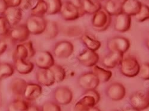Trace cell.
Returning a JSON list of instances; mask_svg holds the SVG:
<instances>
[{"label":"cell","instance_id":"2e32d148","mask_svg":"<svg viewBox=\"0 0 149 111\" xmlns=\"http://www.w3.org/2000/svg\"><path fill=\"white\" fill-rule=\"evenodd\" d=\"M36 79L39 84L45 87H49L55 83L53 72L49 68H39L36 72Z\"/></svg>","mask_w":149,"mask_h":111},{"label":"cell","instance_id":"ee69618b","mask_svg":"<svg viewBox=\"0 0 149 111\" xmlns=\"http://www.w3.org/2000/svg\"><path fill=\"white\" fill-rule=\"evenodd\" d=\"M7 47L8 45L6 42L0 41V55H1L6 51Z\"/></svg>","mask_w":149,"mask_h":111},{"label":"cell","instance_id":"7a4b0ae2","mask_svg":"<svg viewBox=\"0 0 149 111\" xmlns=\"http://www.w3.org/2000/svg\"><path fill=\"white\" fill-rule=\"evenodd\" d=\"M59 13L62 18L66 21L75 20L84 14L80 8L70 1L62 3Z\"/></svg>","mask_w":149,"mask_h":111},{"label":"cell","instance_id":"60d3db41","mask_svg":"<svg viewBox=\"0 0 149 111\" xmlns=\"http://www.w3.org/2000/svg\"><path fill=\"white\" fill-rule=\"evenodd\" d=\"M89 108L86 107L78 101L71 107L70 111H88Z\"/></svg>","mask_w":149,"mask_h":111},{"label":"cell","instance_id":"1f68e13d","mask_svg":"<svg viewBox=\"0 0 149 111\" xmlns=\"http://www.w3.org/2000/svg\"><path fill=\"white\" fill-rule=\"evenodd\" d=\"M135 19L138 22H143L149 19V7L146 4L141 5L139 13L134 16Z\"/></svg>","mask_w":149,"mask_h":111},{"label":"cell","instance_id":"ac0fdd59","mask_svg":"<svg viewBox=\"0 0 149 111\" xmlns=\"http://www.w3.org/2000/svg\"><path fill=\"white\" fill-rule=\"evenodd\" d=\"M123 54L118 52H110L102 59L103 65L107 68H113L119 65L123 58Z\"/></svg>","mask_w":149,"mask_h":111},{"label":"cell","instance_id":"ffe728a7","mask_svg":"<svg viewBox=\"0 0 149 111\" xmlns=\"http://www.w3.org/2000/svg\"><path fill=\"white\" fill-rule=\"evenodd\" d=\"M80 8L84 14H94L102 9V6L100 3L96 0H81Z\"/></svg>","mask_w":149,"mask_h":111},{"label":"cell","instance_id":"52a82bcc","mask_svg":"<svg viewBox=\"0 0 149 111\" xmlns=\"http://www.w3.org/2000/svg\"><path fill=\"white\" fill-rule=\"evenodd\" d=\"M30 34L25 24H18L10 29L8 33L11 41L21 43L27 41Z\"/></svg>","mask_w":149,"mask_h":111},{"label":"cell","instance_id":"ba28073f","mask_svg":"<svg viewBox=\"0 0 149 111\" xmlns=\"http://www.w3.org/2000/svg\"><path fill=\"white\" fill-rule=\"evenodd\" d=\"M34 57L35 64L39 68L49 69L55 64L53 56L48 51H40Z\"/></svg>","mask_w":149,"mask_h":111},{"label":"cell","instance_id":"5b68a950","mask_svg":"<svg viewBox=\"0 0 149 111\" xmlns=\"http://www.w3.org/2000/svg\"><path fill=\"white\" fill-rule=\"evenodd\" d=\"M47 24V21L42 17L31 16L28 19L25 25L30 33L33 35L43 33Z\"/></svg>","mask_w":149,"mask_h":111},{"label":"cell","instance_id":"83f0119b","mask_svg":"<svg viewBox=\"0 0 149 111\" xmlns=\"http://www.w3.org/2000/svg\"><path fill=\"white\" fill-rule=\"evenodd\" d=\"M29 106L26 101L17 99L8 105V111H28Z\"/></svg>","mask_w":149,"mask_h":111},{"label":"cell","instance_id":"f5cc1de1","mask_svg":"<svg viewBox=\"0 0 149 111\" xmlns=\"http://www.w3.org/2000/svg\"><path fill=\"white\" fill-rule=\"evenodd\" d=\"M147 93H148V97H149V90H148V92Z\"/></svg>","mask_w":149,"mask_h":111},{"label":"cell","instance_id":"e575fe53","mask_svg":"<svg viewBox=\"0 0 149 111\" xmlns=\"http://www.w3.org/2000/svg\"><path fill=\"white\" fill-rule=\"evenodd\" d=\"M10 27L6 19L4 16H0V36L8 34Z\"/></svg>","mask_w":149,"mask_h":111},{"label":"cell","instance_id":"c3c4849f","mask_svg":"<svg viewBox=\"0 0 149 111\" xmlns=\"http://www.w3.org/2000/svg\"><path fill=\"white\" fill-rule=\"evenodd\" d=\"M113 1L122 6L124 3H125L127 1V0H113Z\"/></svg>","mask_w":149,"mask_h":111},{"label":"cell","instance_id":"4fadbf2b","mask_svg":"<svg viewBox=\"0 0 149 111\" xmlns=\"http://www.w3.org/2000/svg\"><path fill=\"white\" fill-rule=\"evenodd\" d=\"M78 59L79 62L84 66L93 67L97 64L99 57L96 52L86 49L78 55Z\"/></svg>","mask_w":149,"mask_h":111},{"label":"cell","instance_id":"b9f144b4","mask_svg":"<svg viewBox=\"0 0 149 111\" xmlns=\"http://www.w3.org/2000/svg\"><path fill=\"white\" fill-rule=\"evenodd\" d=\"M85 93L88 94H90L91 96H92L95 99L97 103L99 102V101H100V96L95 89L86 90Z\"/></svg>","mask_w":149,"mask_h":111},{"label":"cell","instance_id":"7c38bea8","mask_svg":"<svg viewBox=\"0 0 149 111\" xmlns=\"http://www.w3.org/2000/svg\"><path fill=\"white\" fill-rule=\"evenodd\" d=\"M106 93L110 100L119 101L125 97L126 89L124 86L119 83L111 84L107 89Z\"/></svg>","mask_w":149,"mask_h":111},{"label":"cell","instance_id":"cb8c5ba5","mask_svg":"<svg viewBox=\"0 0 149 111\" xmlns=\"http://www.w3.org/2000/svg\"><path fill=\"white\" fill-rule=\"evenodd\" d=\"M92 72L95 75L100 82L106 83L109 81L112 76V72L97 65L93 67Z\"/></svg>","mask_w":149,"mask_h":111},{"label":"cell","instance_id":"44dd1931","mask_svg":"<svg viewBox=\"0 0 149 111\" xmlns=\"http://www.w3.org/2000/svg\"><path fill=\"white\" fill-rule=\"evenodd\" d=\"M141 3L139 0H127L122 5V13L130 16H135L137 14L141 7Z\"/></svg>","mask_w":149,"mask_h":111},{"label":"cell","instance_id":"ab89813d","mask_svg":"<svg viewBox=\"0 0 149 111\" xmlns=\"http://www.w3.org/2000/svg\"><path fill=\"white\" fill-rule=\"evenodd\" d=\"M32 0H20L19 8L22 11H27L32 8Z\"/></svg>","mask_w":149,"mask_h":111},{"label":"cell","instance_id":"3957f363","mask_svg":"<svg viewBox=\"0 0 149 111\" xmlns=\"http://www.w3.org/2000/svg\"><path fill=\"white\" fill-rule=\"evenodd\" d=\"M111 22L110 16L105 11L100 9L94 14L92 19V25L97 31L101 32L106 30Z\"/></svg>","mask_w":149,"mask_h":111},{"label":"cell","instance_id":"6da1fadb","mask_svg":"<svg viewBox=\"0 0 149 111\" xmlns=\"http://www.w3.org/2000/svg\"><path fill=\"white\" fill-rule=\"evenodd\" d=\"M120 66V72L128 77H134L138 76L140 64L135 58L128 57L123 58Z\"/></svg>","mask_w":149,"mask_h":111},{"label":"cell","instance_id":"9f6ffc18","mask_svg":"<svg viewBox=\"0 0 149 111\" xmlns=\"http://www.w3.org/2000/svg\"><path fill=\"white\" fill-rule=\"evenodd\" d=\"M114 111H117V110H114Z\"/></svg>","mask_w":149,"mask_h":111},{"label":"cell","instance_id":"7dc6e473","mask_svg":"<svg viewBox=\"0 0 149 111\" xmlns=\"http://www.w3.org/2000/svg\"><path fill=\"white\" fill-rule=\"evenodd\" d=\"M122 111H140L138 109H136L133 107H127V108H125V109H123Z\"/></svg>","mask_w":149,"mask_h":111},{"label":"cell","instance_id":"db71d44e","mask_svg":"<svg viewBox=\"0 0 149 111\" xmlns=\"http://www.w3.org/2000/svg\"><path fill=\"white\" fill-rule=\"evenodd\" d=\"M146 1H147V2H148V3H149V0H146Z\"/></svg>","mask_w":149,"mask_h":111},{"label":"cell","instance_id":"11a10c76","mask_svg":"<svg viewBox=\"0 0 149 111\" xmlns=\"http://www.w3.org/2000/svg\"><path fill=\"white\" fill-rule=\"evenodd\" d=\"M37 1H39V0H37Z\"/></svg>","mask_w":149,"mask_h":111},{"label":"cell","instance_id":"f546056e","mask_svg":"<svg viewBox=\"0 0 149 111\" xmlns=\"http://www.w3.org/2000/svg\"><path fill=\"white\" fill-rule=\"evenodd\" d=\"M49 69L53 72L55 83H60L65 80L66 77V71L63 67L54 64Z\"/></svg>","mask_w":149,"mask_h":111},{"label":"cell","instance_id":"4316f807","mask_svg":"<svg viewBox=\"0 0 149 111\" xmlns=\"http://www.w3.org/2000/svg\"><path fill=\"white\" fill-rule=\"evenodd\" d=\"M47 7L44 0H39L36 4L31 9V16L44 17L47 14Z\"/></svg>","mask_w":149,"mask_h":111},{"label":"cell","instance_id":"277c9868","mask_svg":"<svg viewBox=\"0 0 149 111\" xmlns=\"http://www.w3.org/2000/svg\"><path fill=\"white\" fill-rule=\"evenodd\" d=\"M107 48L110 52H118L124 54L130 48V42L124 37L115 36L108 41Z\"/></svg>","mask_w":149,"mask_h":111},{"label":"cell","instance_id":"7402d4cb","mask_svg":"<svg viewBox=\"0 0 149 111\" xmlns=\"http://www.w3.org/2000/svg\"><path fill=\"white\" fill-rule=\"evenodd\" d=\"M27 82L22 78H15L10 84V89L13 94L17 96L23 95Z\"/></svg>","mask_w":149,"mask_h":111},{"label":"cell","instance_id":"9c48e42d","mask_svg":"<svg viewBox=\"0 0 149 111\" xmlns=\"http://www.w3.org/2000/svg\"><path fill=\"white\" fill-rule=\"evenodd\" d=\"M78 84L85 90L96 89L100 81L93 72H85L79 77Z\"/></svg>","mask_w":149,"mask_h":111},{"label":"cell","instance_id":"d6a6232c","mask_svg":"<svg viewBox=\"0 0 149 111\" xmlns=\"http://www.w3.org/2000/svg\"><path fill=\"white\" fill-rule=\"evenodd\" d=\"M78 101L89 109L95 106V105L97 104L95 99L90 94L86 93H84L79 99Z\"/></svg>","mask_w":149,"mask_h":111},{"label":"cell","instance_id":"5bb4252c","mask_svg":"<svg viewBox=\"0 0 149 111\" xmlns=\"http://www.w3.org/2000/svg\"><path fill=\"white\" fill-rule=\"evenodd\" d=\"M3 14L10 26L14 27L18 25L20 22L22 18V11L19 7H8Z\"/></svg>","mask_w":149,"mask_h":111},{"label":"cell","instance_id":"f1b7e54d","mask_svg":"<svg viewBox=\"0 0 149 111\" xmlns=\"http://www.w3.org/2000/svg\"><path fill=\"white\" fill-rule=\"evenodd\" d=\"M122 6L113 1V0H109L105 6V11L111 16H117L122 13Z\"/></svg>","mask_w":149,"mask_h":111},{"label":"cell","instance_id":"8fae6325","mask_svg":"<svg viewBox=\"0 0 149 111\" xmlns=\"http://www.w3.org/2000/svg\"><path fill=\"white\" fill-rule=\"evenodd\" d=\"M54 98L56 102L61 105H66L72 102L73 93L71 90L65 86H60L54 92Z\"/></svg>","mask_w":149,"mask_h":111},{"label":"cell","instance_id":"681fc988","mask_svg":"<svg viewBox=\"0 0 149 111\" xmlns=\"http://www.w3.org/2000/svg\"><path fill=\"white\" fill-rule=\"evenodd\" d=\"M88 111H101L100 109H99L98 108L95 107V106H94L93 108H91L89 109V110Z\"/></svg>","mask_w":149,"mask_h":111},{"label":"cell","instance_id":"8d00e7d4","mask_svg":"<svg viewBox=\"0 0 149 111\" xmlns=\"http://www.w3.org/2000/svg\"><path fill=\"white\" fill-rule=\"evenodd\" d=\"M42 111H61L60 106L57 103L53 102H47L41 107Z\"/></svg>","mask_w":149,"mask_h":111},{"label":"cell","instance_id":"484cf974","mask_svg":"<svg viewBox=\"0 0 149 111\" xmlns=\"http://www.w3.org/2000/svg\"><path fill=\"white\" fill-rule=\"evenodd\" d=\"M47 4V14L54 15L60 13L62 6L61 0H44Z\"/></svg>","mask_w":149,"mask_h":111},{"label":"cell","instance_id":"8992f818","mask_svg":"<svg viewBox=\"0 0 149 111\" xmlns=\"http://www.w3.org/2000/svg\"><path fill=\"white\" fill-rule=\"evenodd\" d=\"M131 106L139 110H145L149 107V97L148 93L143 91H137L132 93L130 97Z\"/></svg>","mask_w":149,"mask_h":111},{"label":"cell","instance_id":"9a60e30c","mask_svg":"<svg viewBox=\"0 0 149 111\" xmlns=\"http://www.w3.org/2000/svg\"><path fill=\"white\" fill-rule=\"evenodd\" d=\"M42 89L41 85L37 83H27L23 96L28 101H33L38 99L41 95Z\"/></svg>","mask_w":149,"mask_h":111},{"label":"cell","instance_id":"f6af8a7d","mask_svg":"<svg viewBox=\"0 0 149 111\" xmlns=\"http://www.w3.org/2000/svg\"><path fill=\"white\" fill-rule=\"evenodd\" d=\"M8 7L5 0H0V13L3 14L6 8Z\"/></svg>","mask_w":149,"mask_h":111},{"label":"cell","instance_id":"836d02e7","mask_svg":"<svg viewBox=\"0 0 149 111\" xmlns=\"http://www.w3.org/2000/svg\"><path fill=\"white\" fill-rule=\"evenodd\" d=\"M14 58H21L23 59H28V51L23 43H19L16 46L14 54Z\"/></svg>","mask_w":149,"mask_h":111},{"label":"cell","instance_id":"d4e9b609","mask_svg":"<svg viewBox=\"0 0 149 111\" xmlns=\"http://www.w3.org/2000/svg\"><path fill=\"white\" fill-rule=\"evenodd\" d=\"M59 33L58 24L55 21H47L45 29L43 32L45 38L48 40L56 38Z\"/></svg>","mask_w":149,"mask_h":111},{"label":"cell","instance_id":"74e56055","mask_svg":"<svg viewBox=\"0 0 149 111\" xmlns=\"http://www.w3.org/2000/svg\"><path fill=\"white\" fill-rule=\"evenodd\" d=\"M64 33L66 34V35L69 37H74L82 35V30L78 27H69L66 30H65Z\"/></svg>","mask_w":149,"mask_h":111},{"label":"cell","instance_id":"d590c367","mask_svg":"<svg viewBox=\"0 0 149 111\" xmlns=\"http://www.w3.org/2000/svg\"><path fill=\"white\" fill-rule=\"evenodd\" d=\"M138 76L143 80H149V63L140 65Z\"/></svg>","mask_w":149,"mask_h":111},{"label":"cell","instance_id":"bcb514c9","mask_svg":"<svg viewBox=\"0 0 149 111\" xmlns=\"http://www.w3.org/2000/svg\"><path fill=\"white\" fill-rule=\"evenodd\" d=\"M28 111H42L41 108L36 105H29Z\"/></svg>","mask_w":149,"mask_h":111},{"label":"cell","instance_id":"30bf717a","mask_svg":"<svg viewBox=\"0 0 149 111\" xmlns=\"http://www.w3.org/2000/svg\"><path fill=\"white\" fill-rule=\"evenodd\" d=\"M74 51L73 44L69 41H62L57 43L54 48V55L58 58H68L70 57Z\"/></svg>","mask_w":149,"mask_h":111},{"label":"cell","instance_id":"d6986e66","mask_svg":"<svg viewBox=\"0 0 149 111\" xmlns=\"http://www.w3.org/2000/svg\"><path fill=\"white\" fill-rule=\"evenodd\" d=\"M14 63L15 69L20 74H28L34 68V64L27 59L14 58Z\"/></svg>","mask_w":149,"mask_h":111},{"label":"cell","instance_id":"f35d334b","mask_svg":"<svg viewBox=\"0 0 149 111\" xmlns=\"http://www.w3.org/2000/svg\"><path fill=\"white\" fill-rule=\"evenodd\" d=\"M24 46L26 47L28 52V58H31L33 57L36 54L35 49L34 48V46L33 45V43L31 41H26L23 43H22Z\"/></svg>","mask_w":149,"mask_h":111},{"label":"cell","instance_id":"e0dca14e","mask_svg":"<svg viewBox=\"0 0 149 111\" xmlns=\"http://www.w3.org/2000/svg\"><path fill=\"white\" fill-rule=\"evenodd\" d=\"M131 16L121 13L116 16V20L114 24L115 29L120 33L128 31L131 28Z\"/></svg>","mask_w":149,"mask_h":111},{"label":"cell","instance_id":"603a6c76","mask_svg":"<svg viewBox=\"0 0 149 111\" xmlns=\"http://www.w3.org/2000/svg\"><path fill=\"white\" fill-rule=\"evenodd\" d=\"M81 38L83 43L86 47V49L91 51L96 52L101 47V42L90 34L86 33L82 34Z\"/></svg>","mask_w":149,"mask_h":111},{"label":"cell","instance_id":"4dcf8cb0","mask_svg":"<svg viewBox=\"0 0 149 111\" xmlns=\"http://www.w3.org/2000/svg\"><path fill=\"white\" fill-rule=\"evenodd\" d=\"M15 68L7 63H0V80H3L13 76Z\"/></svg>","mask_w":149,"mask_h":111},{"label":"cell","instance_id":"816d5d0a","mask_svg":"<svg viewBox=\"0 0 149 111\" xmlns=\"http://www.w3.org/2000/svg\"><path fill=\"white\" fill-rule=\"evenodd\" d=\"M96 1H98V2H100V1H103V0H96Z\"/></svg>","mask_w":149,"mask_h":111},{"label":"cell","instance_id":"7bdbcfd3","mask_svg":"<svg viewBox=\"0 0 149 111\" xmlns=\"http://www.w3.org/2000/svg\"><path fill=\"white\" fill-rule=\"evenodd\" d=\"M5 1L8 7H19L20 3V0H5Z\"/></svg>","mask_w":149,"mask_h":111},{"label":"cell","instance_id":"f907efd6","mask_svg":"<svg viewBox=\"0 0 149 111\" xmlns=\"http://www.w3.org/2000/svg\"><path fill=\"white\" fill-rule=\"evenodd\" d=\"M146 46L147 47V48L149 49V34L147 36V39H146Z\"/></svg>","mask_w":149,"mask_h":111}]
</instances>
